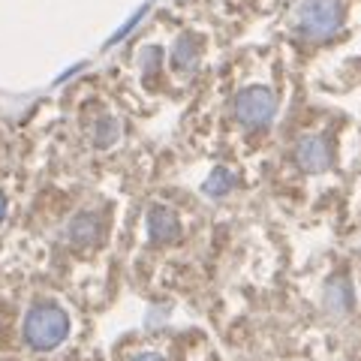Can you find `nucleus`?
Wrapping results in <instances>:
<instances>
[{
  "instance_id": "4",
  "label": "nucleus",
  "mask_w": 361,
  "mask_h": 361,
  "mask_svg": "<svg viewBox=\"0 0 361 361\" xmlns=\"http://www.w3.org/2000/svg\"><path fill=\"white\" fill-rule=\"evenodd\" d=\"M295 160H298V166L304 169V172H325V169L331 166V151L319 135H307V139L298 142Z\"/></svg>"
},
{
  "instance_id": "3",
  "label": "nucleus",
  "mask_w": 361,
  "mask_h": 361,
  "mask_svg": "<svg viewBox=\"0 0 361 361\" xmlns=\"http://www.w3.org/2000/svg\"><path fill=\"white\" fill-rule=\"evenodd\" d=\"M341 25V6L337 0H304L298 9V27L307 37H329Z\"/></svg>"
},
{
  "instance_id": "7",
  "label": "nucleus",
  "mask_w": 361,
  "mask_h": 361,
  "mask_svg": "<svg viewBox=\"0 0 361 361\" xmlns=\"http://www.w3.org/2000/svg\"><path fill=\"white\" fill-rule=\"evenodd\" d=\"M325 304H329L331 313H346L349 304H353V292H349V283L346 280H334L325 292Z\"/></svg>"
},
{
  "instance_id": "1",
  "label": "nucleus",
  "mask_w": 361,
  "mask_h": 361,
  "mask_svg": "<svg viewBox=\"0 0 361 361\" xmlns=\"http://www.w3.org/2000/svg\"><path fill=\"white\" fill-rule=\"evenodd\" d=\"M66 334H70V316L58 304H37L25 316V341L33 349H39V353L61 346L66 341Z\"/></svg>"
},
{
  "instance_id": "5",
  "label": "nucleus",
  "mask_w": 361,
  "mask_h": 361,
  "mask_svg": "<svg viewBox=\"0 0 361 361\" xmlns=\"http://www.w3.org/2000/svg\"><path fill=\"white\" fill-rule=\"evenodd\" d=\"M178 217L169 208L163 205H154L151 214H148V235H151V241L157 244H166V241H172L175 235H178Z\"/></svg>"
},
{
  "instance_id": "2",
  "label": "nucleus",
  "mask_w": 361,
  "mask_h": 361,
  "mask_svg": "<svg viewBox=\"0 0 361 361\" xmlns=\"http://www.w3.org/2000/svg\"><path fill=\"white\" fill-rule=\"evenodd\" d=\"M274 111H277V99L265 87H247L238 94V99H235V115H238V121L250 130L271 123Z\"/></svg>"
},
{
  "instance_id": "11",
  "label": "nucleus",
  "mask_w": 361,
  "mask_h": 361,
  "mask_svg": "<svg viewBox=\"0 0 361 361\" xmlns=\"http://www.w3.org/2000/svg\"><path fill=\"white\" fill-rule=\"evenodd\" d=\"M4 214H6V199H4V193H0V220H4Z\"/></svg>"
},
{
  "instance_id": "9",
  "label": "nucleus",
  "mask_w": 361,
  "mask_h": 361,
  "mask_svg": "<svg viewBox=\"0 0 361 361\" xmlns=\"http://www.w3.org/2000/svg\"><path fill=\"white\" fill-rule=\"evenodd\" d=\"M193 58H196V51H193V39H190V37H184V39L178 42L175 63H178V66H190V63H193Z\"/></svg>"
},
{
  "instance_id": "10",
  "label": "nucleus",
  "mask_w": 361,
  "mask_h": 361,
  "mask_svg": "<svg viewBox=\"0 0 361 361\" xmlns=\"http://www.w3.org/2000/svg\"><path fill=\"white\" fill-rule=\"evenodd\" d=\"M135 361H163V358H160V355H154V353H145V355H139Z\"/></svg>"
},
{
  "instance_id": "6",
  "label": "nucleus",
  "mask_w": 361,
  "mask_h": 361,
  "mask_svg": "<svg viewBox=\"0 0 361 361\" xmlns=\"http://www.w3.org/2000/svg\"><path fill=\"white\" fill-rule=\"evenodd\" d=\"M97 235H99V223L94 214H82V217H75L70 223V241L73 244H90V241H97Z\"/></svg>"
},
{
  "instance_id": "8",
  "label": "nucleus",
  "mask_w": 361,
  "mask_h": 361,
  "mask_svg": "<svg viewBox=\"0 0 361 361\" xmlns=\"http://www.w3.org/2000/svg\"><path fill=\"white\" fill-rule=\"evenodd\" d=\"M232 184H235V178L226 172V169H217L211 178H208V184H205V190L211 196H223V193H229L232 190Z\"/></svg>"
}]
</instances>
